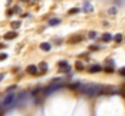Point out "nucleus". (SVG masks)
<instances>
[{
  "instance_id": "f257e3e1",
  "label": "nucleus",
  "mask_w": 125,
  "mask_h": 116,
  "mask_svg": "<svg viewBox=\"0 0 125 116\" xmlns=\"http://www.w3.org/2000/svg\"><path fill=\"white\" fill-rule=\"evenodd\" d=\"M80 93L87 97H97L102 94V86H96V85H83L79 88Z\"/></svg>"
},
{
  "instance_id": "f03ea898",
  "label": "nucleus",
  "mask_w": 125,
  "mask_h": 116,
  "mask_svg": "<svg viewBox=\"0 0 125 116\" xmlns=\"http://www.w3.org/2000/svg\"><path fill=\"white\" fill-rule=\"evenodd\" d=\"M60 87H61V83H52L51 86L45 87V88H44V96H49L50 93H53V92L57 91Z\"/></svg>"
},
{
  "instance_id": "7ed1b4c3",
  "label": "nucleus",
  "mask_w": 125,
  "mask_h": 116,
  "mask_svg": "<svg viewBox=\"0 0 125 116\" xmlns=\"http://www.w3.org/2000/svg\"><path fill=\"white\" fill-rule=\"evenodd\" d=\"M15 99H16V96H15V94H9V96H6V97L4 98L2 105H4L5 108H9V107L12 105V103L15 102Z\"/></svg>"
},
{
  "instance_id": "20e7f679",
  "label": "nucleus",
  "mask_w": 125,
  "mask_h": 116,
  "mask_svg": "<svg viewBox=\"0 0 125 116\" xmlns=\"http://www.w3.org/2000/svg\"><path fill=\"white\" fill-rule=\"evenodd\" d=\"M17 36V33L16 32H7L5 35H4V39H6V40H12L13 38H16Z\"/></svg>"
},
{
  "instance_id": "39448f33",
  "label": "nucleus",
  "mask_w": 125,
  "mask_h": 116,
  "mask_svg": "<svg viewBox=\"0 0 125 116\" xmlns=\"http://www.w3.org/2000/svg\"><path fill=\"white\" fill-rule=\"evenodd\" d=\"M37 71H38V69H37L35 65H29V67L27 68V73H28V74L34 75V74H37Z\"/></svg>"
},
{
  "instance_id": "423d86ee",
  "label": "nucleus",
  "mask_w": 125,
  "mask_h": 116,
  "mask_svg": "<svg viewBox=\"0 0 125 116\" xmlns=\"http://www.w3.org/2000/svg\"><path fill=\"white\" fill-rule=\"evenodd\" d=\"M112 39H113V36H112V34H109V33H104V34H102V40H103L104 42H109Z\"/></svg>"
},
{
  "instance_id": "0eeeda50",
  "label": "nucleus",
  "mask_w": 125,
  "mask_h": 116,
  "mask_svg": "<svg viewBox=\"0 0 125 116\" xmlns=\"http://www.w3.org/2000/svg\"><path fill=\"white\" fill-rule=\"evenodd\" d=\"M40 48L42 51H50L51 50V45L49 42H42L40 44Z\"/></svg>"
},
{
  "instance_id": "6e6552de",
  "label": "nucleus",
  "mask_w": 125,
  "mask_h": 116,
  "mask_svg": "<svg viewBox=\"0 0 125 116\" xmlns=\"http://www.w3.org/2000/svg\"><path fill=\"white\" fill-rule=\"evenodd\" d=\"M84 11L85 12H91L92 11V6H91V4L89 1H85L84 2Z\"/></svg>"
},
{
  "instance_id": "1a4fd4ad",
  "label": "nucleus",
  "mask_w": 125,
  "mask_h": 116,
  "mask_svg": "<svg viewBox=\"0 0 125 116\" xmlns=\"http://www.w3.org/2000/svg\"><path fill=\"white\" fill-rule=\"evenodd\" d=\"M101 70H102V68H101L100 65H92V67L89 69L90 73H98V71H101Z\"/></svg>"
},
{
  "instance_id": "9d476101",
  "label": "nucleus",
  "mask_w": 125,
  "mask_h": 116,
  "mask_svg": "<svg viewBox=\"0 0 125 116\" xmlns=\"http://www.w3.org/2000/svg\"><path fill=\"white\" fill-rule=\"evenodd\" d=\"M60 23H61V19H58V18H52V19L49 21V24L50 26H57Z\"/></svg>"
},
{
  "instance_id": "9b49d317",
  "label": "nucleus",
  "mask_w": 125,
  "mask_h": 116,
  "mask_svg": "<svg viewBox=\"0 0 125 116\" xmlns=\"http://www.w3.org/2000/svg\"><path fill=\"white\" fill-rule=\"evenodd\" d=\"M20 26H21V22H12V23H11L12 29H18V28H20Z\"/></svg>"
},
{
  "instance_id": "f8f14e48",
  "label": "nucleus",
  "mask_w": 125,
  "mask_h": 116,
  "mask_svg": "<svg viewBox=\"0 0 125 116\" xmlns=\"http://www.w3.org/2000/svg\"><path fill=\"white\" fill-rule=\"evenodd\" d=\"M60 71L61 73H69L71 71V67H63V68H60Z\"/></svg>"
},
{
  "instance_id": "ddd939ff",
  "label": "nucleus",
  "mask_w": 125,
  "mask_h": 116,
  "mask_svg": "<svg viewBox=\"0 0 125 116\" xmlns=\"http://www.w3.org/2000/svg\"><path fill=\"white\" fill-rule=\"evenodd\" d=\"M40 69H42V73H45L46 70H47V64L45 63V62H42V63H40Z\"/></svg>"
},
{
  "instance_id": "4468645a",
  "label": "nucleus",
  "mask_w": 125,
  "mask_h": 116,
  "mask_svg": "<svg viewBox=\"0 0 125 116\" xmlns=\"http://www.w3.org/2000/svg\"><path fill=\"white\" fill-rule=\"evenodd\" d=\"M77 87H80V85L77 82V83H71L69 86H68V88H71V89H75Z\"/></svg>"
},
{
  "instance_id": "2eb2a0df",
  "label": "nucleus",
  "mask_w": 125,
  "mask_h": 116,
  "mask_svg": "<svg viewBox=\"0 0 125 116\" xmlns=\"http://www.w3.org/2000/svg\"><path fill=\"white\" fill-rule=\"evenodd\" d=\"M96 36H97V33H96V32H90V33H89V39L94 40Z\"/></svg>"
},
{
  "instance_id": "dca6fc26",
  "label": "nucleus",
  "mask_w": 125,
  "mask_h": 116,
  "mask_svg": "<svg viewBox=\"0 0 125 116\" xmlns=\"http://www.w3.org/2000/svg\"><path fill=\"white\" fill-rule=\"evenodd\" d=\"M114 40H115L117 42H120V41L123 40V35H122V34H117V35L114 36Z\"/></svg>"
},
{
  "instance_id": "f3484780",
  "label": "nucleus",
  "mask_w": 125,
  "mask_h": 116,
  "mask_svg": "<svg viewBox=\"0 0 125 116\" xmlns=\"http://www.w3.org/2000/svg\"><path fill=\"white\" fill-rule=\"evenodd\" d=\"M79 11H80V9H77V7H75V9H72V10H69V15H73V13H78Z\"/></svg>"
},
{
  "instance_id": "a211bd4d",
  "label": "nucleus",
  "mask_w": 125,
  "mask_h": 116,
  "mask_svg": "<svg viewBox=\"0 0 125 116\" xmlns=\"http://www.w3.org/2000/svg\"><path fill=\"white\" fill-rule=\"evenodd\" d=\"M75 67H77V69H78V70H83V64H82L79 61L75 63Z\"/></svg>"
},
{
  "instance_id": "6ab92c4d",
  "label": "nucleus",
  "mask_w": 125,
  "mask_h": 116,
  "mask_svg": "<svg viewBox=\"0 0 125 116\" xmlns=\"http://www.w3.org/2000/svg\"><path fill=\"white\" fill-rule=\"evenodd\" d=\"M108 13H111V15H115V13H117V9H115V7L109 9V10H108Z\"/></svg>"
},
{
  "instance_id": "aec40b11",
  "label": "nucleus",
  "mask_w": 125,
  "mask_h": 116,
  "mask_svg": "<svg viewBox=\"0 0 125 116\" xmlns=\"http://www.w3.org/2000/svg\"><path fill=\"white\" fill-rule=\"evenodd\" d=\"M58 65H60V68H63V67H68V63L64 62V61H62V62L58 63Z\"/></svg>"
},
{
  "instance_id": "412c9836",
  "label": "nucleus",
  "mask_w": 125,
  "mask_h": 116,
  "mask_svg": "<svg viewBox=\"0 0 125 116\" xmlns=\"http://www.w3.org/2000/svg\"><path fill=\"white\" fill-rule=\"evenodd\" d=\"M7 58V54L6 53H1L0 54V61H4V59H6Z\"/></svg>"
},
{
  "instance_id": "4be33fe9",
  "label": "nucleus",
  "mask_w": 125,
  "mask_h": 116,
  "mask_svg": "<svg viewBox=\"0 0 125 116\" xmlns=\"http://www.w3.org/2000/svg\"><path fill=\"white\" fill-rule=\"evenodd\" d=\"M104 70H106L107 73H113V70H114V69H113V68H111V67H107Z\"/></svg>"
},
{
  "instance_id": "5701e85b",
  "label": "nucleus",
  "mask_w": 125,
  "mask_h": 116,
  "mask_svg": "<svg viewBox=\"0 0 125 116\" xmlns=\"http://www.w3.org/2000/svg\"><path fill=\"white\" fill-rule=\"evenodd\" d=\"M119 74L123 75V76H125V68H122V69L119 70Z\"/></svg>"
},
{
  "instance_id": "b1692460",
  "label": "nucleus",
  "mask_w": 125,
  "mask_h": 116,
  "mask_svg": "<svg viewBox=\"0 0 125 116\" xmlns=\"http://www.w3.org/2000/svg\"><path fill=\"white\" fill-rule=\"evenodd\" d=\"M90 48H91V50H97V46H91Z\"/></svg>"
},
{
  "instance_id": "393cba45",
  "label": "nucleus",
  "mask_w": 125,
  "mask_h": 116,
  "mask_svg": "<svg viewBox=\"0 0 125 116\" xmlns=\"http://www.w3.org/2000/svg\"><path fill=\"white\" fill-rule=\"evenodd\" d=\"M4 77H5V75H0V81H1V80H2Z\"/></svg>"
}]
</instances>
